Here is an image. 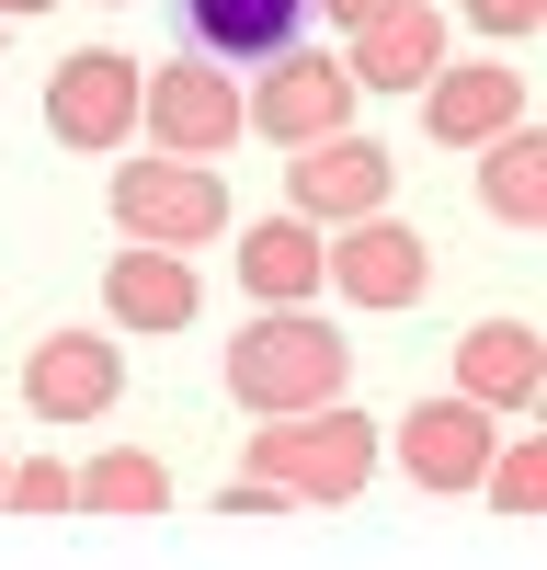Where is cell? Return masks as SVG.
<instances>
[{"label":"cell","instance_id":"13","mask_svg":"<svg viewBox=\"0 0 547 570\" xmlns=\"http://www.w3.org/2000/svg\"><path fill=\"white\" fill-rule=\"evenodd\" d=\"M456 400H479V411H536L547 400V343L525 320H479V331H456Z\"/></svg>","mask_w":547,"mask_h":570},{"label":"cell","instance_id":"6","mask_svg":"<svg viewBox=\"0 0 547 570\" xmlns=\"http://www.w3.org/2000/svg\"><path fill=\"white\" fill-rule=\"evenodd\" d=\"M137 58H115V46H80V58H58L46 69V137L58 149H80V160H103V149H126L137 137Z\"/></svg>","mask_w":547,"mask_h":570},{"label":"cell","instance_id":"8","mask_svg":"<svg viewBox=\"0 0 547 570\" xmlns=\"http://www.w3.org/2000/svg\"><path fill=\"white\" fill-rule=\"evenodd\" d=\"M240 126L274 137V149H308V137L354 126V69L319 58V46H286V58H262V80L240 91Z\"/></svg>","mask_w":547,"mask_h":570},{"label":"cell","instance_id":"11","mask_svg":"<svg viewBox=\"0 0 547 570\" xmlns=\"http://www.w3.org/2000/svg\"><path fill=\"white\" fill-rule=\"evenodd\" d=\"M501 126H525V69H501V58H468V69H434L422 80V137L434 149H479V137Z\"/></svg>","mask_w":547,"mask_h":570},{"label":"cell","instance_id":"12","mask_svg":"<svg viewBox=\"0 0 547 570\" xmlns=\"http://www.w3.org/2000/svg\"><path fill=\"white\" fill-rule=\"evenodd\" d=\"M103 308H115V331H195V308H206V274H195V252H149V240H126L115 263H103Z\"/></svg>","mask_w":547,"mask_h":570},{"label":"cell","instance_id":"7","mask_svg":"<svg viewBox=\"0 0 547 570\" xmlns=\"http://www.w3.org/2000/svg\"><path fill=\"white\" fill-rule=\"evenodd\" d=\"M490 445H501V411H479V400H456V389H434V400H410L399 422H388V456L422 480L434 502H456V491H479V468H490Z\"/></svg>","mask_w":547,"mask_h":570},{"label":"cell","instance_id":"23","mask_svg":"<svg viewBox=\"0 0 547 570\" xmlns=\"http://www.w3.org/2000/svg\"><path fill=\"white\" fill-rule=\"evenodd\" d=\"M34 12H58V0H0V23H34Z\"/></svg>","mask_w":547,"mask_h":570},{"label":"cell","instance_id":"20","mask_svg":"<svg viewBox=\"0 0 547 570\" xmlns=\"http://www.w3.org/2000/svg\"><path fill=\"white\" fill-rule=\"evenodd\" d=\"M0 513H69V468H58V456H12Z\"/></svg>","mask_w":547,"mask_h":570},{"label":"cell","instance_id":"9","mask_svg":"<svg viewBox=\"0 0 547 570\" xmlns=\"http://www.w3.org/2000/svg\"><path fill=\"white\" fill-rule=\"evenodd\" d=\"M388 183H399V160L377 149V137H354V126H331V137H308V149L286 160V217H308V228H342V217H377V206H388Z\"/></svg>","mask_w":547,"mask_h":570},{"label":"cell","instance_id":"18","mask_svg":"<svg viewBox=\"0 0 547 570\" xmlns=\"http://www.w3.org/2000/svg\"><path fill=\"white\" fill-rule=\"evenodd\" d=\"M479 206H490L501 228H547V137H536V126L479 137Z\"/></svg>","mask_w":547,"mask_h":570},{"label":"cell","instance_id":"21","mask_svg":"<svg viewBox=\"0 0 547 570\" xmlns=\"http://www.w3.org/2000/svg\"><path fill=\"white\" fill-rule=\"evenodd\" d=\"M456 12H468L490 46H514V35H536V23H547V0H456Z\"/></svg>","mask_w":547,"mask_h":570},{"label":"cell","instance_id":"5","mask_svg":"<svg viewBox=\"0 0 547 570\" xmlns=\"http://www.w3.org/2000/svg\"><path fill=\"white\" fill-rule=\"evenodd\" d=\"M137 137L149 149H171V160H217V149H240V80H228L217 58H171V69H149L137 80Z\"/></svg>","mask_w":547,"mask_h":570},{"label":"cell","instance_id":"17","mask_svg":"<svg viewBox=\"0 0 547 570\" xmlns=\"http://www.w3.org/2000/svg\"><path fill=\"white\" fill-rule=\"evenodd\" d=\"M240 285H251V308H308L319 297V228L308 217H251L240 228Z\"/></svg>","mask_w":547,"mask_h":570},{"label":"cell","instance_id":"14","mask_svg":"<svg viewBox=\"0 0 547 570\" xmlns=\"http://www.w3.org/2000/svg\"><path fill=\"white\" fill-rule=\"evenodd\" d=\"M456 58V35H445V12L434 0H399V12H377V23H354V91H422L434 69Z\"/></svg>","mask_w":547,"mask_h":570},{"label":"cell","instance_id":"15","mask_svg":"<svg viewBox=\"0 0 547 570\" xmlns=\"http://www.w3.org/2000/svg\"><path fill=\"white\" fill-rule=\"evenodd\" d=\"M308 35V0H182V46L217 69H262Z\"/></svg>","mask_w":547,"mask_h":570},{"label":"cell","instance_id":"22","mask_svg":"<svg viewBox=\"0 0 547 570\" xmlns=\"http://www.w3.org/2000/svg\"><path fill=\"white\" fill-rule=\"evenodd\" d=\"M308 12H331V23L354 35V23H377V12H399V0H308Z\"/></svg>","mask_w":547,"mask_h":570},{"label":"cell","instance_id":"2","mask_svg":"<svg viewBox=\"0 0 547 570\" xmlns=\"http://www.w3.org/2000/svg\"><path fill=\"white\" fill-rule=\"evenodd\" d=\"M342 376H354V343H342L331 320H308V308H251L240 343H228V400H240L251 422H262V411H319V400H342Z\"/></svg>","mask_w":547,"mask_h":570},{"label":"cell","instance_id":"10","mask_svg":"<svg viewBox=\"0 0 547 570\" xmlns=\"http://www.w3.org/2000/svg\"><path fill=\"white\" fill-rule=\"evenodd\" d=\"M126 400V343H91V331H46L23 354V411L34 422H103Z\"/></svg>","mask_w":547,"mask_h":570},{"label":"cell","instance_id":"1","mask_svg":"<svg viewBox=\"0 0 547 570\" xmlns=\"http://www.w3.org/2000/svg\"><path fill=\"white\" fill-rule=\"evenodd\" d=\"M377 456H388L377 422L342 411V400H319V411H262V434H251V456H240V480H262L286 513H297V502H308V513H342V502H365Z\"/></svg>","mask_w":547,"mask_h":570},{"label":"cell","instance_id":"19","mask_svg":"<svg viewBox=\"0 0 547 570\" xmlns=\"http://www.w3.org/2000/svg\"><path fill=\"white\" fill-rule=\"evenodd\" d=\"M479 491H490V513H547V434H501L490 445V468H479Z\"/></svg>","mask_w":547,"mask_h":570},{"label":"cell","instance_id":"16","mask_svg":"<svg viewBox=\"0 0 547 570\" xmlns=\"http://www.w3.org/2000/svg\"><path fill=\"white\" fill-rule=\"evenodd\" d=\"M69 513H103V525H160L171 513V468L149 445H103L91 468H69Z\"/></svg>","mask_w":547,"mask_h":570},{"label":"cell","instance_id":"4","mask_svg":"<svg viewBox=\"0 0 547 570\" xmlns=\"http://www.w3.org/2000/svg\"><path fill=\"white\" fill-rule=\"evenodd\" d=\"M115 228H126V240H149V252H206V240H228V183H217V160H171V149L126 160V171H115Z\"/></svg>","mask_w":547,"mask_h":570},{"label":"cell","instance_id":"3","mask_svg":"<svg viewBox=\"0 0 547 570\" xmlns=\"http://www.w3.org/2000/svg\"><path fill=\"white\" fill-rule=\"evenodd\" d=\"M319 285H331L342 308L365 320H399V308H422V285H434V240L410 217H342V228H319Z\"/></svg>","mask_w":547,"mask_h":570},{"label":"cell","instance_id":"24","mask_svg":"<svg viewBox=\"0 0 547 570\" xmlns=\"http://www.w3.org/2000/svg\"><path fill=\"white\" fill-rule=\"evenodd\" d=\"M0 480H12V456H0Z\"/></svg>","mask_w":547,"mask_h":570},{"label":"cell","instance_id":"25","mask_svg":"<svg viewBox=\"0 0 547 570\" xmlns=\"http://www.w3.org/2000/svg\"><path fill=\"white\" fill-rule=\"evenodd\" d=\"M0 35H12V23H0Z\"/></svg>","mask_w":547,"mask_h":570}]
</instances>
